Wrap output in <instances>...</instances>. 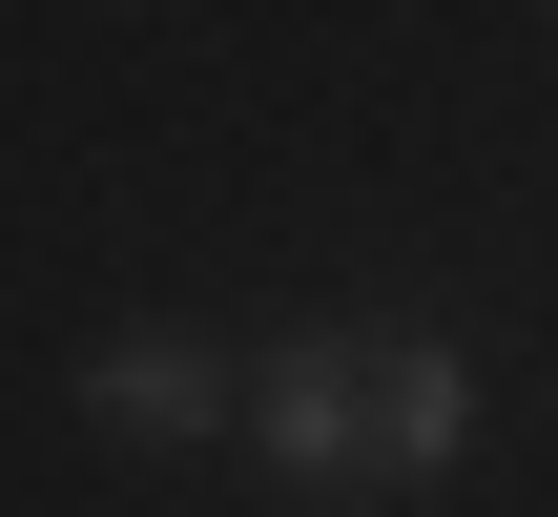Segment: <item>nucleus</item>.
<instances>
[{"label": "nucleus", "instance_id": "1", "mask_svg": "<svg viewBox=\"0 0 558 517\" xmlns=\"http://www.w3.org/2000/svg\"><path fill=\"white\" fill-rule=\"evenodd\" d=\"M248 456L269 477H456L476 456V352H435V332H290L269 373H248Z\"/></svg>", "mask_w": 558, "mask_h": 517}, {"label": "nucleus", "instance_id": "2", "mask_svg": "<svg viewBox=\"0 0 558 517\" xmlns=\"http://www.w3.org/2000/svg\"><path fill=\"white\" fill-rule=\"evenodd\" d=\"M83 414L104 435H228V352L207 332H104L83 352Z\"/></svg>", "mask_w": 558, "mask_h": 517}]
</instances>
